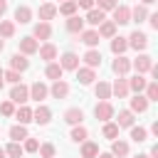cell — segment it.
Returning a JSON list of instances; mask_svg holds the SVG:
<instances>
[{"label":"cell","mask_w":158,"mask_h":158,"mask_svg":"<svg viewBox=\"0 0 158 158\" xmlns=\"http://www.w3.org/2000/svg\"><path fill=\"white\" fill-rule=\"evenodd\" d=\"M37 54H40V59H42V62H57V57H59V49H57L52 42H44V44H40Z\"/></svg>","instance_id":"10"},{"label":"cell","mask_w":158,"mask_h":158,"mask_svg":"<svg viewBox=\"0 0 158 158\" xmlns=\"http://www.w3.org/2000/svg\"><path fill=\"white\" fill-rule=\"evenodd\" d=\"M94 116H96V121H111L114 116H116V109H114V104L111 101H99L96 106H94Z\"/></svg>","instance_id":"2"},{"label":"cell","mask_w":158,"mask_h":158,"mask_svg":"<svg viewBox=\"0 0 158 158\" xmlns=\"http://www.w3.org/2000/svg\"><path fill=\"white\" fill-rule=\"evenodd\" d=\"M77 2L74 0H64V2H59V7H57V15H64V17H72V15H77Z\"/></svg>","instance_id":"36"},{"label":"cell","mask_w":158,"mask_h":158,"mask_svg":"<svg viewBox=\"0 0 158 158\" xmlns=\"http://www.w3.org/2000/svg\"><path fill=\"white\" fill-rule=\"evenodd\" d=\"M146 20H148V25H151L153 30H158V12H148Z\"/></svg>","instance_id":"48"},{"label":"cell","mask_w":158,"mask_h":158,"mask_svg":"<svg viewBox=\"0 0 158 158\" xmlns=\"http://www.w3.org/2000/svg\"><path fill=\"white\" fill-rule=\"evenodd\" d=\"M156 0H141V5H153Z\"/></svg>","instance_id":"55"},{"label":"cell","mask_w":158,"mask_h":158,"mask_svg":"<svg viewBox=\"0 0 158 158\" xmlns=\"http://www.w3.org/2000/svg\"><path fill=\"white\" fill-rule=\"evenodd\" d=\"M111 12H114V20L111 22H116V25H128L131 22V7L128 5H116Z\"/></svg>","instance_id":"15"},{"label":"cell","mask_w":158,"mask_h":158,"mask_svg":"<svg viewBox=\"0 0 158 158\" xmlns=\"http://www.w3.org/2000/svg\"><path fill=\"white\" fill-rule=\"evenodd\" d=\"M126 79H128V89H131L133 94H143V89H146V84H148L146 74H133V77H126Z\"/></svg>","instance_id":"23"},{"label":"cell","mask_w":158,"mask_h":158,"mask_svg":"<svg viewBox=\"0 0 158 158\" xmlns=\"http://www.w3.org/2000/svg\"><path fill=\"white\" fill-rule=\"evenodd\" d=\"M94 94H96V99H99V101H109V99H111V84L99 79V81L94 84Z\"/></svg>","instance_id":"26"},{"label":"cell","mask_w":158,"mask_h":158,"mask_svg":"<svg viewBox=\"0 0 158 158\" xmlns=\"http://www.w3.org/2000/svg\"><path fill=\"white\" fill-rule=\"evenodd\" d=\"M146 17H148V5H141L138 2V5L131 7V22H138L141 25V22H146Z\"/></svg>","instance_id":"30"},{"label":"cell","mask_w":158,"mask_h":158,"mask_svg":"<svg viewBox=\"0 0 158 158\" xmlns=\"http://www.w3.org/2000/svg\"><path fill=\"white\" fill-rule=\"evenodd\" d=\"M81 62H84V67H91V69H99V67H101V52H99L96 47H89V49L84 52V57H81Z\"/></svg>","instance_id":"11"},{"label":"cell","mask_w":158,"mask_h":158,"mask_svg":"<svg viewBox=\"0 0 158 158\" xmlns=\"http://www.w3.org/2000/svg\"><path fill=\"white\" fill-rule=\"evenodd\" d=\"M143 96L148 99V101H158V81H148L146 84V89H143Z\"/></svg>","instance_id":"42"},{"label":"cell","mask_w":158,"mask_h":158,"mask_svg":"<svg viewBox=\"0 0 158 158\" xmlns=\"http://www.w3.org/2000/svg\"><path fill=\"white\" fill-rule=\"evenodd\" d=\"M10 101L15 104V106H22V104H27L30 101V86L27 84H12V89H10Z\"/></svg>","instance_id":"1"},{"label":"cell","mask_w":158,"mask_h":158,"mask_svg":"<svg viewBox=\"0 0 158 158\" xmlns=\"http://www.w3.org/2000/svg\"><path fill=\"white\" fill-rule=\"evenodd\" d=\"M96 158H114V156H111V153H99Z\"/></svg>","instance_id":"53"},{"label":"cell","mask_w":158,"mask_h":158,"mask_svg":"<svg viewBox=\"0 0 158 158\" xmlns=\"http://www.w3.org/2000/svg\"><path fill=\"white\" fill-rule=\"evenodd\" d=\"M77 2V7H81V10H91L94 7V0H74Z\"/></svg>","instance_id":"49"},{"label":"cell","mask_w":158,"mask_h":158,"mask_svg":"<svg viewBox=\"0 0 158 158\" xmlns=\"http://www.w3.org/2000/svg\"><path fill=\"white\" fill-rule=\"evenodd\" d=\"M10 69H15V72H27L30 69V59L25 57V54H20V52H15L12 57H10Z\"/></svg>","instance_id":"22"},{"label":"cell","mask_w":158,"mask_h":158,"mask_svg":"<svg viewBox=\"0 0 158 158\" xmlns=\"http://www.w3.org/2000/svg\"><path fill=\"white\" fill-rule=\"evenodd\" d=\"M37 15H40V20H42V22H49V20H54V17H57V5L47 0V2H42V5H40Z\"/></svg>","instance_id":"20"},{"label":"cell","mask_w":158,"mask_h":158,"mask_svg":"<svg viewBox=\"0 0 158 158\" xmlns=\"http://www.w3.org/2000/svg\"><path fill=\"white\" fill-rule=\"evenodd\" d=\"M84 20L79 17V15H72V17H67V32H72V35H79L81 30H84Z\"/></svg>","instance_id":"33"},{"label":"cell","mask_w":158,"mask_h":158,"mask_svg":"<svg viewBox=\"0 0 158 158\" xmlns=\"http://www.w3.org/2000/svg\"><path fill=\"white\" fill-rule=\"evenodd\" d=\"M116 27H118L116 22H111V20H104V22L96 27V32H99V37H101V40H111V37L116 35Z\"/></svg>","instance_id":"24"},{"label":"cell","mask_w":158,"mask_h":158,"mask_svg":"<svg viewBox=\"0 0 158 158\" xmlns=\"http://www.w3.org/2000/svg\"><path fill=\"white\" fill-rule=\"evenodd\" d=\"M128 131H131V141H133V143H143V141H148V131H146L143 126H136V123H133Z\"/></svg>","instance_id":"39"},{"label":"cell","mask_w":158,"mask_h":158,"mask_svg":"<svg viewBox=\"0 0 158 158\" xmlns=\"http://www.w3.org/2000/svg\"><path fill=\"white\" fill-rule=\"evenodd\" d=\"M99 156V143H94V141H84L81 143V158H96Z\"/></svg>","instance_id":"37"},{"label":"cell","mask_w":158,"mask_h":158,"mask_svg":"<svg viewBox=\"0 0 158 158\" xmlns=\"http://www.w3.org/2000/svg\"><path fill=\"white\" fill-rule=\"evenodd\" d=\"M5 86V77H2V69H0V89Z\"/></svg>","instance_id":"54"},{"label":"cell","mask_w":158,"mask_h":158,"mask_svg":"<svg viewBox=\"0 0 158 158\" xmlns=\"http://www.w3.org/2000/svg\"><path fill=\"white\" fill-rule=\"evenodd\" d=\"M32 121H35L37 126H47V123L52 121V109L44 106V104H37V106L32 109Z\"/></svg>","instance_id":"5"},{"label":"cell","mask_w":158,"mask_h":158,"mask_svg":"<svg viewBox=\"0 0 158 158\" xmlns=\"http://www.w3.org/2000/svg\"><path fill=\"white\" fill-rule=\"evenodd\" d=\"M151 133H153V136H158V121H153V123H151Z\"/></svg>","instance_id":"52"},{"label":"cell","mask_w":158,"mask_h":158,"mask_svg":"<svg viewBox=\"0 0 158 158\" xmlns=\"http://www.w3.org/2000/svg\"><path fill=\"white\" fill-rule=\"evenodd\" d=\"M79 37H81V42H84L86 47H99V42H101V37H99V32H96L94 27H91V30H81Z\"/></svg>","instance_id":"25"},{"label":"cell","mask_w":158,"mask_h":158,"mask_svg":"<svg viewBox=\"0 0 158 158\" xmlns=\"http://www.w3.org/2000/svg\"><path fill=\"white\" fill-rule=\"evenodd\" d=\"M37 148H40V141H37V138L27 136V138L22 141V151H25V153H37Z\"/></svg>","instance_id":"44"},{"label":"cell","mask_w":158,"mask_h":158,"mask_svg":"<svg viewBox=\"0 0 158 158\" xmlns=\"http://www.w3.org/2000/svg\"><path fill=\"white\" fill-rule=\"evenodd\" d=\"M59 67H62L64 72H77V67H79V54L64 52V54L59 57Z\"/></svg>","instance_id":"17"},{"label":"cell","mask_w":158,"mask_h":158,"mask_svg":"<svg viewBox=\"0 0 158 158\" xmlns=\"http://www.w3.org/2000/svg\"><path fill=\"white\" fill-rule=\"evenodd\" d=\"M126 49H128V40L121 37V35H114V37H111V52H114V54H123Z\"/></svg>","instance_id":"34"},{"label":"cell","mask_w":158,"mask_h":158,"mask_svg":"<svg viewBox=\"0 0 158 158\" xmlns=\"http://www.w3.org/2000/svg\"><path fill=\"white\" fill-rule=\"evenodd\" d=\"M54 158H57V156H54Z\"/></svg>","instance_id":"61"},{"label":"cell","mask_w":158,"mask_h":158,"mask_svg":"<svg viewBox=\"0 0 158 158\" xmlns=\"http://www.w3.org/2000/svg\"><path fill=\"white\" fill-rule=\"evenodd\" d=\"M133 116H136L133 111L121 109V111H118V116H114V118H116V126H118V128H131V126H133Z\"/></svg>","instance_id":"28"},{"label":"cell","mask_w":158,"mask_h":158,"mask_svg":"<svg viewBox=\"0 0 158 158\" xmlns=\"http://www.w3.org/2000/svg\"><path fill=\"white\" fill-rule=\"evenodd\" d=\"M128 151H131L128 141H123V138H114V141H111V151H109V153H111L114 158H126Z\"/></svg>","instance_id":"18"},{"label":"cell","mask_w":158,"mask_h":158,"mask_svg":"<svg viewBox=\"0 0 158 158\" xmlns=\"http://www.w3.org/2000/svg\"><path fill=\"white\" fill-rule=\"evenodd\" d=\"M2 49H5V40L0 37V52H2Z\"/></svg>","instance_id":"57"},{"label":"cell","mask_w":158,"mask_h":158,"mask_svg":"<svg viewBox=\"0 0 158 158\" xmlns=\"http://www.w3.org/2000/svg\"><path fill=\"white\" fill-rule=\"evenodd\" d=\"M5 156H7V158H22L25 151H22V146H20L17 141H10V143L5 146Z\"/></svg>","instance_id":"40"},{"label":"cell","mask_w":158,"mask_h":158,"mask_svg":"<svg viewBox=\"0 0 158 158\" xmlns=\"http://www.w3.org/2000/svg\"><path fill=\"white\" fill-rule=\"evenodd\" d=\"M7 136H10V141H17V143H22V141H25L30 133H27V126H25V123H15V126H10Z\"/></svg>","instance_id":"29"},{"label":"cell","mask_w":158,"mask_h":158,"mask_svg":"<svg viewBox=\"0 0 158 158\" xmlns=\"http://www.w3.org/2000/svg\"><path fill=\"white\" fill-rule=\"evenodd\" d=\"M37 153H40L42 158H54V156H57V148H54V143H40Z\"/></svg>","instance_id":"43"},{"label":"cell","mask_w":158,"mask_h":158,"mask_svg":"<svg viewBox=\"0 0 158 158\" xmlns=\"http://www.w3.org/2000/svg\"><path fill=\"white\" fill-rule=\"evenodd\" d=\"M59 2H64V0H59Z\"/></svg>","instance_id":"60"},{"label":"cell","mask_w":158,"mask_h":158,"mask_svg":"<svg viewBox=\"0 0 158 158\" xmlns=\"http://www.w3.org/2000/svg\"><path fill=\"white\" fill-rule=\"evenodd\" d=\"M131 94V89H128V79L126 77H118L114 84H111V96H116V99H126Z\"/></svg>","instance_id":"13"},{"label":"cell","mask_w":158,"mask_h":158,"mask_svg":"<svg viewBox=\"0 0 158 158\" xmlns=\"http://www.w3.org/2000/svg\"><path fill=\"white\" fill-rule=\"evenodd\" d=\"M77 79H79V84L89 86V84L96 81V69H91V67H77Z\"/></svg>","instance_id":"19"},{"label":"cell","mask_w":158,"mask_h":158,"mask_svg":"<svg viewBox=\"0 0 158 158\" xmlns=\"http://www.w3.org/2000/svg\"><path fill=\"white\" fill-rule=\"evenodd\" d=\"M0 158H7V156H5V148H0Z\"/></svg>","instance_id":"58"},{"label":"cell","mask_w":158,"mask_h":158,"mask_svg":"<svg viewBox=\"0 0 158 158\" xmlns=\"http://www.w3.org/2000/svg\"><path fill=\"white\" fill-rule=\"evenodd\" d=\"M32 37H35L37 42H40V40H42V42H47V40L52 37V25H49V22H42V20H40V22H37V25L32 27Z\"/></svg>","instance_id":"16"},{"label":"cell","mask_w":158,"mask_h":158,"mask_svg":"<svg viewBox=\"0 0 158 158\" xmlns=\"http://www.w3.org/2000/svg\"><path fill=\"white\" fill-rule=\"evenodd\" d=\"M12 116L17 118V123H25V126H27V123L32 121V109H30L27 104H22V106H17V109H15V114H12Z\"/></svg>","instance_id":"31"},{"label":"cell","mask_w":158,"mask_h":158,"mask_svg":"<svg viewBox=\"0 0 158 158\" xmlns=\"http://www.w3.org/2000/svg\"><path fill=\"white\" fill-rule=\"evenodd\" d=\"M126 40H128V47H133L136 52H143V49L148 47V35H146V32H141V30H133Z\"/></svg>","instance_id":"6"},{"label":"cell","mask_w":158,"mask_h":158,"mask_svg":"<svg viewBox=\"0 0 158 158\" xmlns=\"http://www.w3.org/2000/svg\"><path fill=\"white\" fill-rule=\"evenodd\" d=\"M7 12V0H0V17Z\"/></svg>","instance_id":"51"},{"label":"cell","mask_w":158,"mask_h":158,"mask_svg":"<svg viewBox=\"0 0 158 158\" xmlns=\"http://www.w3.org/2000/svg\"><path fill=\"white\" fill-rule=\"evenodd\" d=\"M42 2H47V0H42Z\"/></svg>","instance_id":"59"},{"label":"cell","mask_w":158,"mask_h":158,"mask_svg":"<svg viewBox=\"0 0 158 158\" xmlns=\"http://www.w3.org/2000/svg\"><path fill=\"white\" fill-rule=\"evenodd\" d=\"M49 96L52 99H67L69 96V84L64 79H54L52 86H49Z\"/></svg>","instance_id":"12"},{"label":"cell","mask_w":158,"mask_h":158,"mask_svg":"<svg viewBox=\"0 0 158 158\" xmlns=\"http://www.w3.org/2000/svg\"><path fill=\"white\" fill-rule=\"evenodd\" d=\"M133 158H148V153H138V156H133Z\"/></svg>","instance_id":"56"},{"label":"cell","mask_w":158,"mask_h":158,"mask_svg":"<svg viewBox=\"0 0 158 158\" xmlns=\"http://www.w3.org/2000/svg\"><path fill=\"white\" fill-rule=\"evenodd\" d=\"M2 77H5V81H7V84H20V81H22V74H20V72H15V69H5V72H2Z\"/></svg>","instance_id":"45"},{"label":"cell","mask_w":158,"mask_h":158,"mask_svg":"<svg viewBox=\"0 0 158 158\" xmlns=\"http://www.w3.org/2000/svg\"><path fill=\"white\" fill-rule=\"evenodd\" d=\"M47 96H49V86H47L44 81H40V79H37V81H32V84H30V99H32V101L42 104Z\"/></svg>","instance_id":"4"},{"label":"cell","mask_w":158,"mask_h":158,"mask_svg":"<svg viewBox=\"0 0 158 158\" xmlns=\"http://www.w3.org/2000/svg\"><path fill=\"white\" fill-rule=\"evenodd\" d=\"M104 20H106V12H104V10H99V7H91V10H86V17H84V22H86V25H91V27H99Z\"/></svg>","instance_id":"21"},{"label":"cell","mask_w":158,"mask_h":158,"mask_svg":"<svg viewBox=\"0 0 158 158\" xmlns=\"http://www.w3.org/2000/svg\"><path fill=\"white\" fill-rule=\"evenodd\" d=\"M153 67V57L146 52H138V57L131 62V69H136V74H148Z\"/></svg>","instance_id":"3"},{"label":"cell","mask_w":158,"mask_h":158,"mask_svg":"<svg viewBox=\"0 0 158 158\" xmlns=\"http://www.w3.org/2000/svg\"><path fill=\"white\" fill-rule=\"evenodd\" d=\"M148 158H158V143H153V146H151V151H148Z\"/></svg>","instance_id":"50"},{"label":"cell","mask_w":158,"mask_h":158,"mask_svg":"<svg viewBox=\"0 0 158 158\" xmlns=\"http://www.w3.org/2000/svg\"><path fill=\"white\" fill-rule=\"evenodd\" d=\"M37 49H40V42H37L32 35H27V37H20V54L30 57V54H37Z\"/></svg>","instance_id":"9"},{"label":"cell","mask_w":158,"mask_h":158,"mask_svg":"<svg viewBox=\"0 0 158 158\" xmlns=\"http://www.w3.org/2000/svg\"><path fill=\"white\" fill-rule=\"evenodd\" d=\"M0 37H2V40L15 37V22H12V20H0Z\"/></svg>","instance_id":"41"},{"label":"cell","mask_w":158,"mask_h":158,"mask_svg":"<svg viewBox=\"0 0 158 158\" xmlns=\"http://www.w3.org/2000/svg\"><path fill=\"white\" fill-rule=\"evenodd\" d=\"M116 5H118V0H94V7H99V10H104V12L114 10Z\"/></svg>","instance_id":"46"},{"label":"cell","mask_w":158,"mask_h":158,"mask_svg":"<svg viewBox=\"0 0 158 158\" xmlns=\"http://www.w3.org/2000/svg\"><path fill=\"white\" fill-rule=\"evenodd\" d=\"M148 106H151V101L143 94H136L133 99H128V111H133V114H146Z\"/></svg>","instance_id":"14"},{"label":"cell","mask_w":158,"mask_h":158,"mask_svg":"<svg viewBox=\"0 0 158 158\" xmlns=\"http://www.w3.org/2000/svg\"><path fill=\"white\" fill-rule=\"evenodd\" d=\"M32 15H35V12H32L30 5H17V7H15V20H12V22H15V25H30V22H32Z\"/></svg>","instance_id":"8"},{"label":"cell","mask_w":158,"mask_h":158,"mask_svg":"<svg viewBox=\"0 0 158 158\" xmlns=\"http://www.w3.org/2000/svg\"><path fill=\"white\" fill-rule=\"evenodd\" d=\"M62 74H64V69L59 67V62H47V67H44V77L47 79H62Z\"/></svg>","instance_id":"35"},{"label":"cell","mask_w":158,"mask_h":158,"mask_svg":"<svg viewBox=\"0 0 158 158\" xmlns=\"http://www.w3.org/2000/svg\"><path fill=\"white\" fill-rule=\"evenodd\" d=\"M64 121H67L69 126H77V123H81V121H84V111H81L79 106H72V109H67V111H64Z\"/></svg>","instance_id":"27"},{"label":"cell","mask_w":158,"mask_h":158,"mask_svg":"<svg viewBox=\"0 0 158 158\" xmlns=\"http://www.w3.org/2000/svg\"><path fill=\"white\" fill-rule=\"evenodd\" d=\"M118 126H116V121H104V128H101V133H104V138H109V141H114V138H118Z\"/></svg>","instance_id":"38"},{"label":"cell","mask_w":158,"mask_h":158,"mask_svg":"<svg viewBox=\"0 0 158 158\" xmlns=\"http://www.w3.org/2000/svg\"><path fill=\"white\" fill-rule=\"evenodd\" d=\"M111 72H114L116 77H126V74L131 72V59L123 57V54H116V59L111 62Z\"/></svg>","instance_id":"7"},{"label":"cell","mask_w":158,"mask_h":158,"mask_svg":"<svg viewBox=\"0 0 158 158\" xmlns=\"http://www.w3.org/2000/svg\"><path fill=\"white\" fill-rule=\"evenodd\" d=\"M69 138H72L74 143H84V141L89 138V131H86V126H84V123H77V126H72V133H69Z\"/></svg>","instance_id":"32"},{"label":"cell","mask_w":158,"mask_h":158,"mask_svg":"<svg viewBox=\"0 0 158 158\" xmlns=\"http://www.w3.org/2000/svg\"><path fill=\"white\" fill-rule=\"evenodd\" d=\"M0 114H2V116H12V114H15V104H12L10 99H5V101L0 104Z\"/></svg>","instance_id":"47"}]
</instances>
